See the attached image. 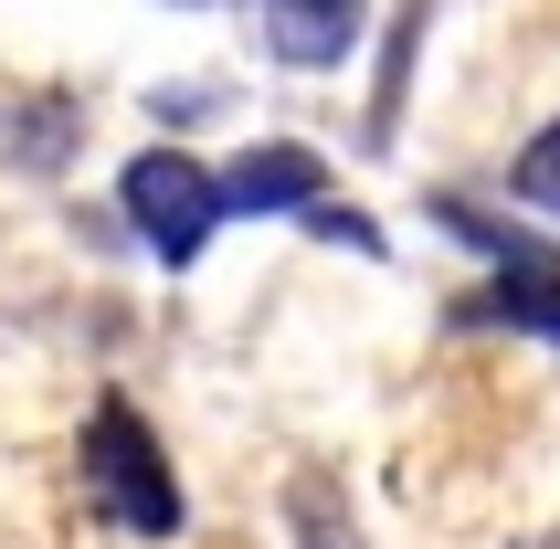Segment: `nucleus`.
<instances>
[{
	"instance_id": "1",
	"label": "nucleus",
	"mask_w": 560,
	"mask_h": 549,
	"mask_svg": "<svg viewBox=\"0 0 560 549\" xmlns=\"http://www.w3.org/2000/svg\"><path fill=\"white\" fill-rule=\"evenodd\" d=\"M85 497L127 539H180V476L127 401H95V423H85Z\"/></svg>"
},
{
	"instance_id": "4",
	"label": "nucleus",
	"mask_w": 560,
	"mask_h": 549,
	"mask_svg": "<svg viewBox=\"0 0 560 549\" xmlns=\"http://www.w3.org/2000/svg\"><path fill=\"white\" fill-rule=\"evenodd\" d=\"M265 32L285 63H339L360 43V0H265Z\"/></svg>"
},
{
	"instance_id": "3",
	"label": "nucleus",
	"mask_w": 560,
	"mask_h": 549,
	"mask_svg": "<svg viewBox=\"0 0 560 549\" xmlns=\"http://www.w3.org/2000/svg\"><path fill=\"white\" fill-rule=\"evenodd\" d=\"M212 201L222 212H317V201H328V170H317L307 149H244L212 180Z\"/></svg>"
},
{
	"instance_id": "6",
	"label": "nucleus",
	"mask_w": 560,
	"mask_h": 549,
	"mask_svg": "<svg viewBox=\"0 0 560 549\" xmlns=\"http://www.w3.org/2000/svg\"><path fill=\"white\" fill-rule=\"evenodd\" d=\"M518 201L529 212H560V127H539L529 149H518Z\"/></svg>"
},
{
	"instance_id": "2",
	"label": "nucleus",
	"mask_w": 560,
	"mask_h": 549,
	"mask_svg": "<svg viewBox=\"0 0 560 549\" xmlns=\"http://www.w3.org/2000/svg\"><path fill=\"white\" fill-rule=\"evenodd\" d=\"M117 201H127V222H138V244H149L159 265H190V254L212 244V222H222V201H212V170H201V159H180V149L127 159Z\"/></svg>"
},
{
	"instance_id": "5",
	"label": "nucleus",
	"mask_w": 560,
	"mask_h": 549,
	"mask_svg": "<svg viewBox=\"0 0 560 549\" xmlns=\"http://www.w3.org/2000/svg\"><path fill=\"white\" fill-rule=\"evenodd\" d=\"M487 306H498L508 328H529V338H560V265H539V254H518V265H498V285H487Z\"/></svg>"
}]
</instances>
